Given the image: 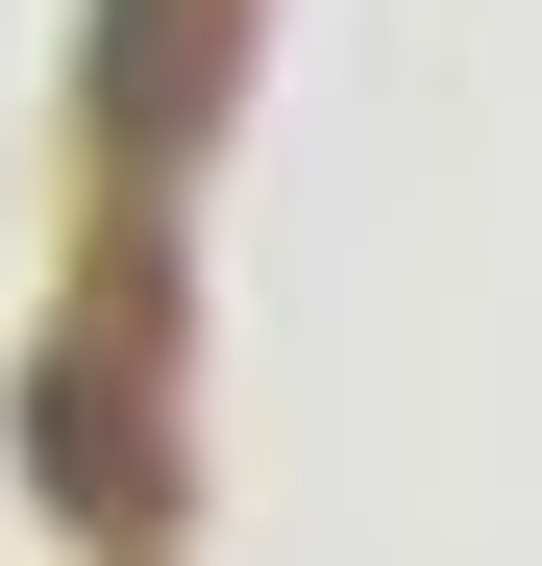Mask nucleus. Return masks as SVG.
I'll return each instance as SVG.
<instances>
[{
    "mask_svg": "<svg viewBox=\"0 0 542 566\" xmlns=\"http://www.w3.org/2000/svg\"><path fill=\"white\" fill-rule=\"evenodd\" d=\"M25 443H50V493H74L100 566H173V468H148V419H124V345H50V369H25Z\"/></svg>",
    "mask_w": 542,
    "mask_h": 566,
    "instance_id": "f257e3e1",
    "label": "nucleus"
},
{
    "mask_svg": "<svg viewBox=\"0 0 542 566\" xmlns=\"http://www.w3.org/2000/svg\"><path fill=\"white\" fill-rule=\"evenodd\" d=\"M222 25H247V0H100V148H124V172H173V148H198Z\"/></svg>",
    "mask_w": 542,
    "mask_h": 566,
    "instance_id": "f03ea898",
    "label": "nucleus"
}]
</instances>
